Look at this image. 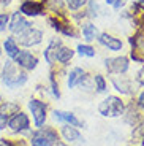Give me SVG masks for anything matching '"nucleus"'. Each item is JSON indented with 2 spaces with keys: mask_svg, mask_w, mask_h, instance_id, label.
Segmentation results:
<instances>
[{
  "mask_svg": "<svg viewBox=\"0 0 144 146\" xmlns=\"http://www.w3.org/2000/svg\"><path fill=\"white\" fill-rule=\"evenodd\" d=\"M106 3H109V5H114V3H116V0H106Z\"/></svg>",
  "mask_w": 144,
  "mask_h": 146,
  "instance_id": "bb28decb",
  "label": "nucleus"
},
{
  "mask_svg": "<svg viewBox=\"0 0 144 146\" xmlns=\"http://www.w3.org/2000/svg\"><path fill=\"white\" fill-rule=\"evenodd\" d=\"M5 51H7V54L10 56L11 59H15V56L18 54L19 52V48H18V44H16V41H15V38H7V40H5Z\"/></svg>",
  "mask_w": 144,
  "mask_h": 146,
  "instance_id": "f3484780",
  "label": "nucleus"
},
{
  "mask_svg": "<svg viewBox=\"0 0 144 146\" xmlns=\"http://www.w3.org/2000/svg\"><path fill=\"white\" fill-rule=\"evenodd\" d=\"M138 80H139V83L144 86V67L139 70V75H138Z\"/></svg>",
  "mask_w": 144,
  "mask_h": 146,
  "instance_id": "393cba45",
  "label": "nucleus"
},
{
  "mask_svg": "<svg viewBox=\"0 0 144 146\" xmlns=\"http://www.w3.org/2000/svg\"><path fill=\"white\" fill-rule=\"evenodd\" d=\"M83 35H84V38H86L87 41H92V40L97 38L98 29L94 26V24H86V26L83 27Z\"/></svg>",
  "mask_w": 144,
  "mask_h": 146,
  "instance_id": "a211bd4d",
  "label": "nucleus"
},
{
  "mask_svg": "<svg viewBox=\"0 0 144 146\" xmlns=\"http://www.w3.org/2000/svg\"><path fill=\"white\" fill-rule=\"evenodd\" d=\"M30 141H32V146H51V141H49V138L46 137L44 130L33 132Z\"/></svg>",
  "mask_w": 144,
  "mask_h": 146,
  "instance_id": "4468645a",
  "label": "nucleus"
},
{
  "mask_svg": "<svg viewBox=\"0 0 144 146\" xmlns=\"http://www.w3.org/2000/svg\"><path fill=\"white\" fill-rule=\"evenodd\" d=\"M27 81V75L25 73H18L16 72V64L13 60H7L3 65V83L5 86L11 89H16Z\"/></svg>",
  "mask_w": 144,
  "mask_h": 146,
  "instance_id": "f257e3e1",
  "label": "nucleus"
},
{
  "mask_svg": "<svg viewBox=\"0 0 144 146\" xmlns=\"http://www.w3.org/2000/svg\"><path fill=\"white\" fill-rule=\"evenodd\" d=\"M30 27V22L27 21V19H24L19 13H15L13 15V19H11V24H10V30L13 33H16V35H19L21 32H24V30H27Z\"/></svg>",
  "mask_w": 144,
  "mask_h": 146,
  "instance_id": "6e6552de",
  "label": "nucleus"
},
{
  "mask_svg": "<svg viewBox=\"0 0 144 146\" xmlns=\"http://www.w3.org/2000/svg\"><path fill=\"white\" fill-rule=\"evenodd\" d=\"M0 146H5V145H0Z\"/></svg>",
  "mask_w": 144,
  "mask_h": 146,
  "instance_id": "c756f323",
  "label": "nucleus"
},
{
  "mask_svg": "<svg viewBox=\"0 0 144 146\" xmlns=\"http://www.w3.org/2000/svg\"><path fill=\"white\" fill-rule=\"evenodd\" d=\"M62 135H63V138L67 141H78V140H81V133L73 125H63L62 127Z\"/></svg>",
  "mask_w": 144,
  "mask_h": 146,
  "instance_id": "2eb2a0df",
  "label": "nucleus"
},
{
  "mask_svg": "<svg viewBox=\"0 0 144 146\" xmlns=\"http://www.w3.org/2000/svg\"><path fill=\"white\" fill-rule=\"evenodd\" d=\"M18 40L24 46H35V44L41 43V40H43V32L38 29H33V27H29L27 30L19 33Z\"/></svg>",
  "mask_w": 144,
  "mask_h": 146,
  "instance_id": "7ed1b4c3",
  "label": "nucleus"
},
{
  "mask_svg": "<svg viewBox=\"0 0 144 146\" xmlns=\"http://www.w3.org/2000/svg\"><path fill=\"white\" fill-rule=\"evenodd\" d=\"M29 108L33 114V121H35L36 127H41L46 121V105L40 100H30L29 102Z\"/></svg>",
  "mask_w": 144,
  "mask_h": 146,
  "instance_id": "20e7f679",
  "label": "nucleus"
},
{
  "mask_svg": "<svg viewBox=\"0 0 144 146\" xmlns=\"http://www.w3.org/2000/svg\"><path fill=\"white\" fill-rule=\"evenodd\" d=\"M8 125H10L11 130H16V132L25 130V129H29V117L24 113H16L11 119H8Z\"/></svg>",
  "mask_w": 144,
  "mask_h": 146,
  "instance_id": "0eeeda50",
  "label": "nucleus"
},
{
  "mask_svg": "<svg viewBox=\"0 0 144 146\" xmlns=\"http://www.w3.org/2000/svg\"><path fill=\"white\" fill-rule=\"evenodd\" d=\"M15 64L19 67H22V68H25V70H33L36 67V64H38V60H36V57L32 52L19 51L18 54L15 56Z\"/></svg>",
  "mask_w": 144,
  "mask_h": 146,
  "instance_id": "39448f33",
  "label": "nucleus"
},
{
  "mask_svg": "<svg viewBox=\"0 0 144 146\" xmlns=\"http://www.w3.org/2000/svg\"><path fill=\"white\" fill-rule=\"evenodd\" d=\"M70 10H79L83 5H86V0H67Z\"/></svg>",
  "mask_w": 144,
  "mask_h": 146,
  "instance_id": "4be33fe9",
  "label": "nucleus"
},
{
  "mask_svg": "<svg viewBox=\"0 0 144 146\" xmlns=\"http://www.w3.org/2000/svg\"><path fill=\"white\" fill-rule=\"evenodd\" d=\"M54 117L57 121H65V122H68L70 125H73V127H83V122H81V121L78 119L73 113H67V111H54Z\"/></svg>",
  "mask_w": 144,
  "mask_h": 146,
  "instance_id": "9b49d317",
  "label": "nucleus"
},
{
  "mask_svg": "<svg viewBox=\"0 0 144 146\" xmlns=\"http://www.w3.org/2000/svg\"><path fill=\"white\" fill-rule=\"evenodd\" d=\"M106 68L111 73H125L128 70V59L127 57H114V59H106L104 60Z\"/></svg>",
  "mask_w": 144,
  "mask_h": 146,
  "instance_id": "423d86ee",
  "label": "nucleus"
},
{
  "mask_svg": "<svg viewBox=\"0 0 144 146\" xmlns=\"http://www.w3.org/2000/svg\"><path fill=\"white\" fill-rule=\"evenodd\" d=\"M139 5H141V7L144 8V0H139Z\"/></svg>",
  "mask_w": 144,
  "mask_h": 146,
  "instance_id": "cd10ccee",
  "label": "nucleus"
},
{
  "mask_svg": "<svg viewBox=\"0 0 144 146\" xmlns=\"http://www.w3.org/2000/svg\"><path fill=\"white\" fill-rule=\"evenodd\" d=\"M98 41H100L103 46H106L108 49H111V51H120V49H122V41H120L119 38L112 36V35H108V33H101Z\"/></svg>",
  "mask_w": 144,
  "mask_h": 146,
  "instance_id": "1a4fd4ad",
  "label": "nucleus"
},
{
  "mask_svg": "<svg viewBox=\"0 0 144 146\" xmlns=\"http://www.w3.org/2000/svg\"><path fill=\"white\" fill-rule=\"evenodd\" d=\"M95 86H97V91L98 92H104L106 91V81L101 75H97L95 76Z\"/></svg>",
  "mask_w": 144,
  "mask_h": 146,
  "instance_id": "412c9836",
  "label": "nucleus"
},
{
  "mask_svg": "<svg viewBox=\"0 0 144 146\" xmlns=\"http://www.w3.org/2000/svg\"><path fill=\"white\" fill-rule=\"evenodd\" d=\"M112 84H114L116 89H117L119 92H122V94H130V92H131L130 88H128V81H120L119 83V81L114 78V80H112Z\"/></svg>",
  "mask_w": 144,
  "mask_h": 146,
  "instance_id": "aec40b11",
  "label": "nucleus"
},
{
  "mask_svg": "<svg viewBox=\"0 0 144 146\" xmlns=\"http://www.w3.org/2000/svg\"><path fill=\"white\" fill-rule=\"evenodd\" d=\"M0 54H2V49H0Z\"/></svg>",
  "mask_w": 144,
  "mask_h": 146,
  "instance_id": "c85d7f7f",
  "label": "nucleus"
},
{
  "mask_svg": "<svg viewBox=\"0 0 144 146\" xmlns=\"http://www.w3.org/2000/svg\"><path fill=\"white\" fill-rule=\"evenodd\" d=\"M59 46H60V41H59V40H52V41L49 43V46L44 49V59H46L48 64H54L55 54H57Z\"/></svg>",
  "mask_w": 144,
  "mask_h": 146,
  "instance_id": "ddd939ff",
  "label": "nucleus"
},
{
  "mask_svg": "<svg viewBox=\"0 0 144 146\" xmlns=\"http://www.w3.org/2000/svg\"><path fill=\"white\" fill-rule=\"evenodd\" d=\"M98 111L101 116L106 117H117L124 113V103L117 97H108L98 105Z\"/></svg>",
  "mask_w": 144,
  "mask_h": 146,
  "instance_id": "f03ea898",
  "label": "nucleus"
},
{
  "mask_svg": "<svg viewBox=\"0 0 144 146\" xmlns=\"http://www.w3.org/2000/svg\"><path fill=\"white\" fill-rule=\"evenodd\" d=\"M41 11H43L41 3L33 2V0H27V2H24L21 5V13L25 16H38L41 15Z\"/></svg>",
  "mask_w": 144,
  "mask_h": 146,
  "instance_id": "9d476101",
  "label": "nucleus"
},
{
  "mask_svg": "<svg viewBox=\"0 0 144 146\" xmlns=\"http://www.w3.org/2000/svg\"><path fill=\"white\" fill-rule=\"evenodd\" d=\"M138 102H139V106H141V108L144 110V92H143V94L139 95V100H138Z\"/></svg>",
  "mask_w": 144,
  "mask_h": 146,
  "instance_id": "a878e982",
  "label": "nucleus"
},
{
  "mask_svg": "<svg viewBox=\"0 0 144 146\" xmlns=\"http://www.w3.org/2000/svg\"><path fill=\"white\" fill-rule=\"evenodd\" d=\"M7 124H8V114L0 113V130L7 127Z\"/></svg>",
  "mask_w": 144,
  "mask_h": 146,
  "instance_id": "b1692460",
  "label": "nucleus"
},
{
  "mask_svg": "<svg viewBox=\"0 0 144 146\" xmlns=\"http://www.w3.org/2000/svg\"><path fill=\"white\" fill-rule=\"evenodd\" d=\"M83 80H84V70L76 67V68H73L71 72H70L67 84H68V88L71 89V88H75V86H78V84H79Z\"/></svg>",
  "mask_w": 144,
  "mask_h": 146,
  "instance_id": "f8f14e48",
  "label": "nucleus"
},
{
  "mask_svg": "<svg viewBox=\"0 0 144 146\" xmlns=\"http://www.w3.org/2000/svg\"><path fill=\"white\" fill-rule=\"evenodd\" d=\"M73 54H75V52H73L70 48H65L60 44L59 49H57V54H55V60H59V62H62V64H67L70 59L73 57Z\"/></svg>",
  "mask_w": 144,
  "mask_h": 146,
  "instance_id": "dca6fc26",
  "label": "nucleus"
},
{
  "mask_svg": "<svg viewBox=\"0 0 144 146\" xmlns=\"http://www.w3.org/2000/svg\"><path fill=\"white\" fill-rule=\"evenodd\" d=\"M78 51L81 56H87V57H94L95 56V49L89 44H78Z\"/></svg>",
  "mask_w": 144,
  "mask_h": 146,
  "instance_id": "6ab92c4d",
  "label": "nucleus"
},
{
  "mask_svg": "<svg viewBox=\"0 0 144 146\" xmlns=\"http://www.w3.org/2000/svg\"><path fill=\"white\" fill-rule=\"evenodd\" d=\"M8 21H10V16L8 15H0V30H3V29H7V26H8Z\"/></svg>",
  "mask_w": 144,
  "mask_h": 146,
  "instance_id": "5701e85b",
  "label": "nucleus"
}]
</instances>
